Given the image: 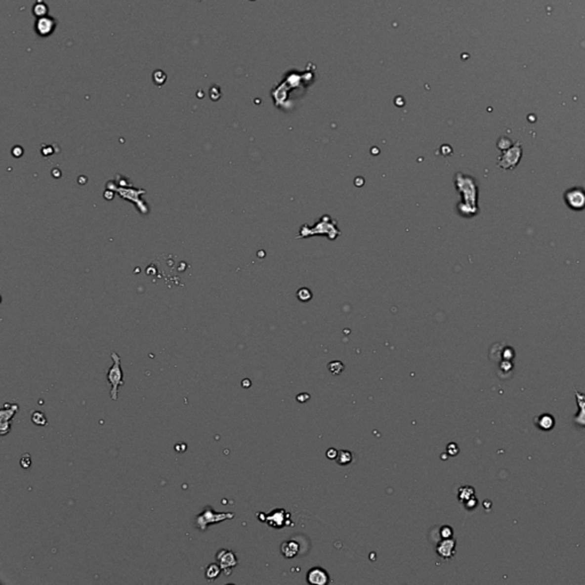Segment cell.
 I'll use <instances>...</instances> for the list:
<instances>
[{"mask_svg": "<svg viewBox=\"0 0 585 585\" xmlns=\"http://www.w3.org/2000/svg\"><path fill=\"white\" fill-rule=\"evenodd\" d=\"M235 518V514L231 512H216L210 505H207L205 509L195 517V527L201 532H206L207 528L211 525H216L219 522L231 520Z\"/></svg>", "mask_w": 585, "mask_h": 585, "instance_id": "1", "label": "cell"}, {"mask_svg": "<svg viewBox=\"0 0 585 585\" xmlns=\"http://www.w3.org/2000/svg\"><path fill=\"white\" fill-rule=\"evenodd\" d=\"M111 359L113 365L109 368L107 378L111 389H110V397L113 401H117L119 398V387L124 385V372L122 368V358L118 353L112 352Z\"/></svg>", "mask_w": 585, "mask_h": 585, "instance_id": "2", "label": "cell"}, {"mask_svg": "<svg viewBox=\"0 0 585 585\" xmlns=\"http://www.w3.org/2000/svg\"><path fill=\"white\" fill-rule=\"evenodd\" d=\"M215 559H216V562L221 566L223 573L226 576L231 575L233 568H236L238 564H239L237 554L233 551L228 550V548H221V550L217 551Z\"/></svg>", "mask_w": 585, "mask_h": 585, "instance_id": "3", "label": "cell"}, {"mask_svg": "<svg viewBox=\"0 0 585 585\" xmlns=\"http://www.w3.org/2000/svg\"><path fill=\"white\" fill-rule=\"evenodd\" d=\"M20 409L17 404H5L0 411V434L6 436L10 432L12 419Z\"/></svg>", "mask_w": 585, "mask_h": 585, "instance_id": "4", "label": "cell"}, {"mask_svg": "<svg viewBox=\"0 0 585 585\" xmlns=\"http://www.w3.org/2000/svg\"><path fill=\"white\" fill-rule=\"evenodd\" d=\"M291 514L285 509H276L265 514V520L270 527L274 529H283L291 525Z\"/></svg>", "mask_w": 585, "mask_h": 585, "instance_id": "5", "label": "cell"}, {"mask_svg": "<svg viewBox=\"0 0 585 585\" xmlns=\"http://www.w3.org/2000/svg\"><path fill=\"white\" fill-rule=\"evenodd\" d=\"M567 206L574 210H582L585 208V190L582 188H572L565 192Z\"/></svg>", "mask_w": 585, "mask_h": 585, "instance_id": "6", "label": "cell"}, {"mask_svg": "<svg viewBox=\"0 0 585 585\" xmlns=\"http://www.w3.org/2000/svg\"><path fill=\"white\" fill-rule=\"evenodd\" d=\"M521 158V146L520 143H515L513 146H511L503 153V156L500 158L499 166L505 169H513L519 163V159Z\"/></svg>", "mask_w": 585, "mask_h": 585, "instance_id": "7", "label": "cell"}, {"mask_svg": "<svg viewBox=\"0 0 585 585\" xmlns=\"http://www.w3.org/2000/svg\"><path fill=\"white\" fill-rule=\"evenodd\" d=\"M56 29V21L54 17L48 15L38 17L35 23V31L39 37H49Z\"/></svg>", "mask_w": 585, "mask_h": 585, "instance_id": "8", "label": "cell"}, {"mask_svg": "<svg viewBox=\"0 0 585 585\" xmlns=\"http://www.w3.org/2000/svg\"><path fill=\"white\" fill-rule=\"evenodd\" d=\"M436 552L442 560L453 559L456 553V541L453 537H451V539H441L440 542L437 544Z\"/></svg>", "mask_w": 585, "mask_h": 585, "instance_id": "9", "label": "cell"}, {"mask_svg": "<svg viewBox=\"0 0 585 585\" xmlns=\"http://www.w3.org/2000/svg\"><path fill=\"white\" fill-rule=\"evenodd\" d=\"M306 582L311 585H327L331 582V577L327 570L321 567H312L306 574Z\"/></svg>", "mask_w": 585, "mask_h": 585, "instance_id": "10", "label": "cell"}, {"mask_svg": "<svg viewBox=\"0 0 585 585\" xmlns=\"http://www.w3.org/2000/svg\"><path fill=\"white\" fill-rule=\"evenodd\" d=\"M575 391V398H576V404H577V407H579V412L576 413V415L574 416V424L577 426H581V427H585V393L580 392L579 390H574Z\"/></svg>", "mask_w": 585, "mask_h": 585, "instance_id": "11", "label": "cell"}, {"mask_svg": "<svg viewBox=\"0 0 585 585\" xmlns=\"http://www.w3.org/2000/svg\"><path fill=\"white\" fill-rule=\"evenodd\" d=\"M534 423L541 431H551L555 426V418L551 414L544 413L534 418Z\"/></svg>", "mask_w": 585, "mask_h": 585, "instance_id": "12", "label": "cell"}, {"mask_svg": "<svg viewBox=\"0 0 585 585\" xmlns=\"http://www.w3.org/2000/svg\"><path fill=\"white\" fill-rule=\"evenodd\" d=\"M280 551H281V554H283L285 558L292 559L298 554L299 544L292 540L286 541V542H284L283 544H281Z\"/></svg>", "mask_w": 585, "mask_h": 585, "instance_id": "13", "label": "cell"}, {"mask_svg": "<svg viewBox=\"0 0 585 585\" xmlns=\"http://www.w3.org/2000/svg\"><path fill=\"white\" fill-rule=\"evenodd\" d=\"M223 572L221 566H219L217 562H213V564H209L206 569H205V577H206L207 582H214L215 580L218 579V576L221 575V573Z\"/></svg>", "mask_w": 585, "mask_h": 585, "instance_id": "14", "label": "cell"}, {"mask_svg": "<svg viewBox=\"0 0 585 585\" xmlns=\"http://www.w3.org/2000/svg\"><path fill=\"white\" fill-rule=\"evenodd\" d=\"M474 496V488L471 486H463L459 489V500L460 502H466L471 497Z\"/></svg>", "mask_w": 585, "mask_h": 585, "instance_id": "15", "label": "cell"}, {"mask_svg": "<svg viewBox=\"0 0 585 585\" xmlns=\"http://www.w3.org/2000/svg\"><path fill=\"white\" fill-rule=\"evenodd\" d=\"M353 460V455L352 453L349 452V451H339L338 452V455L336 457V462L339 465H349V464Z\"/></svg>", "mask_w": 585, "mask_h": 585, "instance_id": "16", "label": "cell"}, {"mask_svg": "<svg viewBox=\"0 0 585 585\" xmlns=\"http://www.w3.org/2000/svg\"><path fill=\"white\" fill-rule=\"evenodd\" d=\"M31 420L32 423L35 424V425H38V426H46L48 425V420H47V418L45 416V414L39 411H35L32 412L31 414Z\"/></svg>", "mask_w": 585, "mask_h": 585, "instance_id": "17", "label": "cell"}, {"mask_svg": "<svg viewBox=\"0 0 585 585\" xmlns=\"http://www.w3.org/2000/svg\"><path fill=\"white\" fill-rule=\"evenodd\" d=\"M47 13H48V6L42 0H38L34 6V15L38 18L46 16Z\"/></svg>", "mask_w": 585, "mask_h": 585, "instance_id": "18", "label": "cell"}, {"mask_svg": "<svg viewBox=\"0 0 585 585\" xmlns=\"http://www.w3.org/2000/svg\"><path fill=\"white\" fill-rule=\"evenodd\" d=\"M328 369L333 375H339L344 371V365L341 361H332L328 364Z\"/></svg>", "mask_w": 585, "mask_h": 585, "instance_id": "19", "label": "cell"}, {"mask_svg": "<svg viewBox=\"0 0 585 585\" xmlns=\"http://www.w3.org/2000/svg\"><path fill=\"white\" fill-rule=\"evenodd\" d=\"M439 533H440L441 539H451V537L454 535V529H453L451 526H442V527H440Z\"/></svg>", "mask_w": 585, "mask_h": 585, "instance_id": "20", "label": "cell"}, {"mask_svg": "<svg viewBox=\"0 0 585 585\" xmlns=\"http://www.w3.org/2000/svg\"><path fill=\"white\" fill-rule=\"evenodd\" d=\"M31 463H32V460H31L30 454L22 455L21 460H20V464H21V466L23 467V469H29V467L31 466Z\"/></svg>", "mask_w": 585, "mask_h": 585, "instance_id": "21", "label": "cell"}, {"mask_svg": "<svg viewBox=\"0 0 585 585\" xmlns=\"http://www.w3.org/2000/svg\"><path fill=\"white\" fill-rule=\"evenodd\" d=\"M460 453V448L459 446H457L455 442H451V444H448L447 446V454L451 455V456H456L457 454Z\"/></svg>", "mask_w": 585, "mask_h": 585, "instance_id": "22", "label": "cell"}, {"mask_svg": "<svg viewBox=\"0 0 585 585\" xmlns=\"http://www.w3.org/2000/svg\"><path fill=\"white\" fill-rule=\"evenodd\" d=\"M477 505H478V500L475 499V496L471 497L470 500H467L466 502H464V506H465V509H467V510H473Z\"/></svg>", "mask_w": 585, "mask_h": 585, "instance_id": "23", "label": "cell"}, {"mask_svg": "<svg viewBox=\"0 0 585 585\" xmlns=\"http://www.w3.org/2000/svg\"><path fill=\"white\" fill-rule=\"evenodd\" d=\"M514 358V351L512 347L507 346L505 347V350L503 351V359L505 360H512Z\"/></svg>", "mask_w": 585, "mask_h": 585, "instance_id": "24", "label": "cell"}, {"mask_svg": "<svg viewBox=\"0 0 585 585\" xmlns=\"http://www.w3.org/2000/svg\"><path fill=\"white\" fill-rule=\"evenodd\" d=\"M337 455H338V451H336L335 448H329L328 451L326 452V456L328 457L329 460H336Z\"/></svg>", "mask_w": 585, "mask_h": 585, "instance_id": "25", "label": "cell"}, {"mask_svg": "<svg viewBox=\"0 0 585 585\" xmlns=\"http://www.w3.org/2000/svg\"><path fill=\"white\" fill-rule=\"evenodd\" d=\"M296 399H297L298 402H301V404H304V402H306V401H308L310 399V396H309L308 393L303 392L301 394H298V396L296 397Z\"/></svg>", "mask_w": 585, "mask_h": 585, "instance_id": "26", "label": "cell"}]
</instances>
